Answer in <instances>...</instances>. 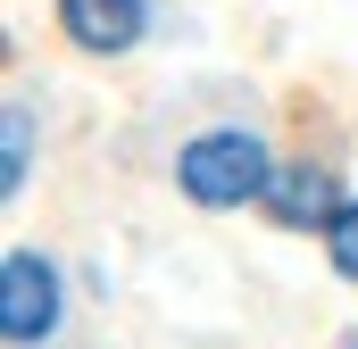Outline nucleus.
Segmentation results:
<instances>
[{
    "instance_id": "6",
    "label": "nucleus",
    "mask_w": 358,
    "mask_h": 349,
    "mask_svg": "<svg viewBox=\"0 0 358 349\" xmlns=\"http://www.w3.org/2000/svg\"><path fill=\"white\" fill-rule=\"evenodd\" d=\"M325 250H334V266H342V274L358 283V200L342 208V216H334V225H325Z\"/></svg>"
},
{
    "instance_id": "1",
    "label": "nucleus",
    "mask_w": 358,
    "mask_h": 349,
    "mask_svg": "<svg viewBox=\"0 0 358 349\" xmlns=\"http://www.w3.org/2000/svg\"><path fill=\"white\" fill-rule=\"evenodd\" d=\"M176 183L200 200V208H242V200H267L275 158H267V142H259V133L225 125V133H200V142H183Z\"/></svg>"
},
{
    "instance_id": "2",
    "label": "nucleus",
    "mask_w": 358,
    "mask_h": 349,
    "mask_svg": "<svg viewBox=\"0 0 358 349\" xmlns=\"http://www.w3.org/2000/svg\"><path fill=\"white\" fill-rule=\"evenodd\" d=\"M0 325H8V349H42L59 333V266L50 258L8 250V266H0Z\"/></svg>"
},
{
    "instance_id": "7",
    "label": "nucleus",
    "mask_w": 358,
    "mask_h": 349,
    "mask_svg": "<svg viewBox=\"0 0 358 349\" xmlns=\"http://www.w3.org/2000/svg\"><path fill=\"white\" fill-rule=\"evenodd\" d=\"M350 349H358V341H350Z\"/></svg>"
},
{
    "instance_id": "5",
    "label": "nucleus",
    "mask_w": 358,
    "mask_h": 349,
    "mask_svg": "<svg viewBox=\"0 0 358 349\" xmlns=\"http://www.w3.org/2000/svg\"><path fill=\"white\" fill-rule=\"evenodd\" d=\"M25 167H34V117L8 100V167H0V183L17 191V183H25Z\"/></svg>"
},
{
    "instance_id": "3",
    "label": "nucleus",
    "mask_w": 358,
    "mask_h": 349,
    "mask_svg": "<svg viewBox=\"0 0 358 349\" xmlns=\"http://www.w3.org/2000/svg\"><path fill=\"white\" fill-rule=\"evenodd\" d=\"M342 208H350V200H342L334 167L292 158V167H275V183H267V216H275V225H334Z\"/></svg>"
},
{
    "instance_id": "4",
    "label": "nucleus",
    "mask_w": 358,
    "mask_h": 349,
    "mask_svg": "<svg viewBox=\"0 0 358 349\" xmlns=\"http://www.w3.org/2000/svg\"><path fill=\"white\" fill-rule=\"evenodd\" d=\"M59 25H67V42L76 50H134L142 42V25H150V8L142 0H59Z\"/></svg>"
}]
</instances>
